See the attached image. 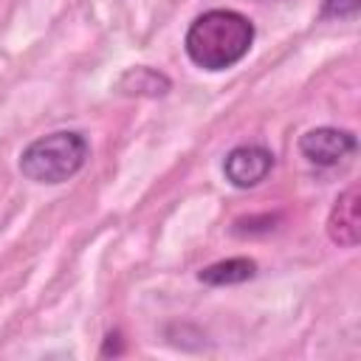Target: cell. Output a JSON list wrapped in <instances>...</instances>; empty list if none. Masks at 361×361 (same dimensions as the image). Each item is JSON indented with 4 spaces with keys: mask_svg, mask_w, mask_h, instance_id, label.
<instances>
[{
    "mask_svg": "<svg viewBox=\"0 0 361 361\" xmlns=\"http://www.w3.org/2000/svg\"><path fill=\"white\" fill-rule=\"evenodd\" d=\"M254 23L234 8L197 14L183 37V51L200 71H228L243 62L254 45Z\"/></svg>",
    "mask_w": 361,
    "mask_h": 361,
    "instance_id": "cell-1",
    "label": "cell"
},
{
    "mask_svg": "<svg viewBox=\"0 0 361 361\" xmlns=\"http://www.w3.org/2000/svg\"><path fill=\"white\" fill-rule=\"evenodd\" d=\"M90 155V144L82 133L76 130H56L48 135L34 138L23 152H20V175L31 183L42 186H56L71 180Z\"/></svg>",
    "mask_w": 361,
    "mask_h": 361,
    "instance_id": "cell-2",
    "label": "cell"
},
{
    "mask_svg": "<svg viewBox=\"0 0 361 361\" xmlns=\"http://www.w3.org/2000/svg\"><path fill=\"white\" fill-rule=\"evenodd\" d=\"M274 164H276V158L268 147L240 144L223 158V175L234 189H254L271 175Z\"/></svg>",
    "mask_w": 361,
    "mask_h": 361,
    "instance_id": "cell-3",
    "label": "cell"
},
{
    "mask_svg": "<svg viewBox=\"0 0 361 361\" xmlns=\"http://www.w3.org/2000/svg\"><path fill=\"white\" fill-rule=\"evenodd\" d=\"M358 149V138L353 130L338 127H313L299 138V152L316 166H336Z\"/></svg>",
    "mask_w": 361,
    "mask_h": 361,
    "instance_id": "cell-4",
    "label": "cell"
},
{
    "mask_svg": "<svg viewBox=\"0 0 361 361\" xmlns=\"http://www.w3.org/2000/svg\"><path fill=\"white\" fill-rule=\"evenodd\" d=\"M327 234L336 245H344V248L358 245V240H361V192L355 183L336 197L330 217H327Z\"/></svg>",
    "mask_w": 361,
    "mask_h": 361,
    "instance_id": "cell-5",
    "label": "cell"
},
{
    "mask_svg": "<svg viewBox=\"0 0 361 361\" xmlns=\"http://www.w3.org/2000/svg\"><path fill=\"white\" fill-rule=\"evenodd\" d=\"M254 276H257V262L248 259V257H228V259L212 262V265H206V268L197 271V279L203 285H212V288L243 285V282H248Z\"/></svg>",
    "mask_w": 361,
    "mask_h": 361,
    "instance_id": "cell-6",
    "label": "cell"
},
{
    "mask_svg": "<svg viewBox=\"0 0 361 361\" xmlns=\"http://www.w3.org/2000/svg\"><path fill=\"white\" fill-rule=\"evenodd\" d=\"M172 87V82L158 73L155 68H130L118 82H116V90L124 93V96H166Z\"/></svg>",
    "mask_w": 361,
    "mask_h": 361,
    "instance_id": "cell-7",
    "label": "cell"
},
{
    "mask_svg": "<svg viewBox=\"0 0 361 361\" xmlns=\"http://www.w3.org/2000/svg\"><path fill=\"white\" fill-rule=\"evenodd\" d=\"M361 11V0H324L319 17L322 20H355Z\"/></svg>",
    "mask_w": 361,
    "mask_h": 361,
    "instance_id": "cell-8",
    "label": "cell"
}]
</instances>
